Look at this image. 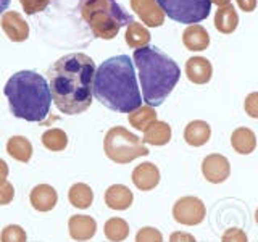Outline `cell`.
<instances>
[{
    "label": "cell",
    "instance_id": "cell-16",
    "mask_svg": "<svg viewBox=\"0 0 258 242\" xmlns=\"http://www.w3.org/2000/svg\"><path fill=\"white\" fill-rule=\"evenodd\" d=\"M182 44L187 50L204 52L210 45L208 31L202 24H190L182 32Z\"/></svg>",
    "mask_w": 258,
    "mask_h": 242
},
{
    "label": "cell",
    "instance_id": "cell-2",
    "mask_svg": "<svg viewBox=\"0 0 258 242\" xmlns=\"http://www.w3.org/2000/svg\"><path fill=\"white\" fill-rule=\"evenodd\" d=\"M94 97L107 108L118 113H131L142 105L133 60L116 55L105 60L95 71Z\"/></svg>",
    "mask_w": 258,
    "mask_h": 242
},
{
    "label": "cell",
    "instance_id": "cell-20",
    "mask_svg": "<svg viewBox=\"0 0 258 242\" xmlns=\"http://www.w3.org/2000/svg\"><path fill=\"white\" fill-rule=\"evenodd\" d=\"M171 141V126L165 121H155L153 125L149 126L147 131L144 133V144H150L155 145V147H161V145H166Z\"/></svg>",
    "mask_w": 258,
    "mask_h": 242
},
{
    "label": "cell",
    "instance_id": "cell-17",
    "mask_svg": "<svg viewBox=\"0 0 258 242\" xmlns=\"http://www.w3.org/2000/svg\"><path fill=\"white\" fill-rule=\"evenodd\" d=\"M210 137H212V128L207 121L194 119L184 128V141L190 147H202L210 141Z\"/></svg>",
    "mask_w": 258,
    "mask_h": 242
},
{
    "label": "cell",
    "instance_id": "cell-33",
    "mask_svg": "<svg viewBox=\"0 0 258 242\" xmlns=\"http://www.w3.org/2000/svg\"><path fill=\"white\" fill-rule=\"evenodd\" d=\"M47 2L48 0H21L24 10H26V13H29V15L36 13L39 10H44Z\"/></svg>",
    "mask_w": 258,
    "mask_h": 242
},
{
    "label": "cell",
    "instance_id": "cell-21",
    "mask_svg": "<svg viewBox=\"0 0 258 242\" xmlns=\"http://www.w3.org/2000/svg\"><path fill=\"white\" fill-rule=\"evenodd\" d=\"M7 152L12 158L21 163H29L32 158V144L24 136H13L7 142Z\"/></svg>",
    "mask_w": 258,
    "mask_h": 242
},
{
    "label": "cell",
    "instance_id": "cell-32",
    "mask_svg": "<svg viewBox=\"0 0 258 242\" xmlns=\"http://www.w3.org/2000/svg\"><path fill=\"white\" fill-rule=\"evenodd\" d=\"M15 199V188L12 183H4L0 186V205H8L12 204Z\"/></svg>",
    "mask_w": 258,
    "mask_h": 242
},
{
    "label": "cell",
    "instance_id": "cell-36",
    "mask_svg": "<svg viewBox=\"0 0 258 242\" xmlns=\"http://www.w3.org/2000/svg\"><path fill=\"white\" fill-rule=\"evenodd\" d=\"M8 173H10V168H8L7 161L4 158H0V186H2L4 183H7Z\"/></svg>",
    "mask_w": 258,
    "mask_h": 242
},
{
    "label": "cell",
    "instance_id": "cell-3",
    "mask_svg": "<svg viewBox=\"0 0 258 242\" xmlns=\"http://www.w3.org/2000/svg\"><path fill=\"white\" fill-rule=\"evenodd\" d=\"M134 65L139 71L142 100L149 107H158L179 83L181 68L165 52L153 45L134 50Z\"/></svg>",
    "mask_w": 258,
    "mask_h": 242
},
{
    "label": "cell",
    "instance_id": "cell-27",
    "mask_svg": "<svg viewBox=\"0 0 258 242\" xmlns=\"http://www.w3.org/2000/svg\"><path fill=\"white\" fill-rule=\"evenodd\" d=\"M126 42H127L129 47H133V48H142L145 45H149V42H150V32L145 29L141 23L133 21L131 24H127Z\"/></svg>",
    "mask_w": 258,
    "mask_h": 242
},
{
    "label": "cell",
    "instance_id": "cell-11",
    "mask_svg": "<svg viewBox=\"0 0 258 242\" xmlns=\"http://www.w3.org/2000/svg\"><path fill=\"white\" fill-rule=\"evenodd\" d=\"M133 10L150 28H158L165 23V13L157 0H131Z\"/></svg>",
    "mask_w": 258,
    "mask_h": 242
},
{
    "label": "cell",
    "instance_id": "cell-28",
    "mask_svg": "<svg viewBox=\"0 0 258 242\" xmlns=\"http://www.w3.org/2000/svg\"><path fill=\"white\" fill-rule=\"evenodd\" d=\"M28 236L20 224H8L2 229L0 234V242H26Z\"/></svg>",
    "mask_w": 258,
    "mask_h": 242
},
{
    "label": "cell",
    "instance_id": "cell-24",
    "mask_svg": "<svg viewBox=\"0 0 258 242\" xmlns=\"http://www.w3.org/2000/svg\"><path fill=\"white\" fill-rule=\"evenodd\" d=\"M129 123H131L133 128H136L137 131H147L149 126L153 125L157 121V111L153 110V107H149V105H141L139 108L129 113Z\"/></svg>",
    "mask_w": 258,
    "mask_h": 242
},
{
    "label": "cell",
    "instance_id": "cell-10",
    "mask_svg": "<svg viewBox=\"0 0 258 242\" xmlns=\"http://www.w3.org/2000/svg\"><path fill=\"white\" fill-rule=\"evenodd\" d=\"M131 179H133V184L139 191H144V192L153 191L160 184V169L155 163H152V161H144V163L137 165L133 169Z\"/></svg>",
    "mask_w": 258,
    "mask_h": 242
},
{
    "label": "cell",
    "instance_id": "cell-12",
    "mask_svg": "<svg viewBox=\"0 0 258 242\" xmlns=\"http://www.w3.org/2000/svg\"><path fill=\"white\" fill-rule=\"evenodd\" d=\"M29 202L37 212H52L58 204V192L50 184H37L29 194Z\"/></svg>",
    "mask_w": 258,
    "mask_h": 242
},
{
    "label": "cell",
    "instance_id": "cell-29",
    "mask_svg": "<svg viewBox=\"0 0 258 242\" xmlns=\"http://www.w3.org/2000/svg\"><path fill=\"white\" fill-rule=\"evenodd\" d=\"M136 242H163V234L153 226H144L137 231Z\"/></svg>",
    "mask_w": 258,
    "mask_h": 242
},
{
    "label": "cell",
    "instance_id": "cell-22",
    "mask_svg": "<svg viewBox=\"0 0 258 242\" xmlns=\"http://www.w3.org/2000/svg\"><path fill=\"white\" fill-rule=\"evenodd\" d=\"M68 200L75 208L86 210L91 207L94 202V191L91 189V186L86 183H76V184H73L68 191Z\"/></svg>",
    "mask_w": 258,
    "mask_h": 242
},
{
    "label": "cell",
    "instance_id": "cell-31",
    "mask_svg": "<svg viewBox=\"0 0 258 242\" xmlns=\"http://www.w3.org/2000/svg\"><path fill=\"white\" fill-rule=\"evenodd\" d=\"M244 108L250 118L258 119V92H252L245 97Z\"/></svg>",
    "mask_w": 258,
    "mask_h": 242
},
{
    "label": "cell",
    "instance_id": "cell-26",
    "mask_svg": "<svg viewBox=\"0 0 258 242\" xmlns=\"http://www.w3.org/2000/svg\"><path fill=\"white\" fill-rule=\"evenodd\" d=\"M42 145L50 152H63L68 147V136L63 129L58 128H52L47 129V131L40 137Z\"/></svg>",
    "mask_w": 258,
    "mask_h": 242
},
{
    "label": "cell",
    "instance_id": "cell-35",
    "mask_svg": "<svg viewBox=\"0 0 258 242\" xmlns=\"http://www.w3.org/2000/svg\"><path fill=\"white\" fill-rule=\"evenodd\" d=\"M236 2L240 7V10L245 12V13L253 12L256 8V0H236Z\"/></svg>",
    "mask_w": 258,
    "mask_h": 242
},
{
    "label": "cell",
    "instance_id": "cell-18",
    "mask_svg": "<svg viewBox=\"0 0 258 242\" xmlns=\"http://www.w3.org/2000/svg\"><path fill=\"white\" fill-rule=\"evenodd\" d=\"M231 145L240 155H250L256 149V136L248 128H237L231 134Z\"/></svg>",
    "mask_w": 258,
    "mask_h": 242
},
{
    "label": "cell",
    "instance_id": "cell-23",
    "mask_svg": "<svg viewBox=\"0 0 258 242\" xmlns=\"http://www.w3.org/2000/svg\"><path fill=\"white\" fill-rule=\"evenodd\" d=\"M2 28L7 31L8 37H10L12 40H16V42H21V40L26 39L28 32H29L26 23L21 20V16L16 15V13H12V12L5 15Z\"/></svg>",
    "mask_w": 258,
    "mask_h": 242
},
{
    "label": "cell",
    "instance_id": "cell-4",
    "mask_svg": "<svg viewBox=\"0 0 258 242\" xmlns=\"http://www.w3.org/2000/svg\"><path fill=\"white\" fill-rule=\"evenodd\" d=\"M5 97L10 111L16 118L29 123H42L52 107L50 86L42 75L36 71H18L7 81Z\"/></svg>",
    "mask_w": 258,
    "mask_h": 242
},
{
    "label": "cell",
    "instance_id": "cell-34",
    "mask_svg": "<svg viewBox=\"0 0 258 242\" xmlns=\"http://www.w3.org/2000/svg\"><path fill=\"white\" fill-rule=\"evenodd\" d=\"M169 242H197V239L194 237L190 232L176 231V232H171V236H169Z\"/></svg>",
    "mask_w": 258,
    "mask_h": 242
},
{
    "label": "cell",
    "instance_id": "cell-38",
    "mask_svg": "<svg viewBox=\"0 0 258 242\" xmlns=\"http://www.w3.org/2000/svg\"><path fill=\"white\" fill-rule=\"evenodd\" d=\"M212 4L218 5V7H226V5H229L231 4V0H212Z\"/></svg>",
    "mask_w": 258,
    "mask_h": 242
},
{
    "label": "cell",
    "instance_id": "cell-6",
    "mask_svg": "<svg viewBox=\"0 0 258 242\" xmlns=\"http://www.w3.org/2000/svg\"><path fill=\"white\" fill-rule=\"evenodd\" d=\"M103 152L111 161L118 165L131 163L136 158L149 155V149L145 147L141 137H137L123 126L108 129L103 139Z\"/></svg>",
    "mask_w": 258,
    "mask_h": 242
},
{
    "label": "cell",
    "instance_id": "cell-13",
    "mask_svg": "<svg viewBox=\"0 0 258 242\" xmlns=\"http://www.w3.org/2000/svg\"><path fill=\"white\" fill-rule=\"evenodd\" d=\"M68 231L71 239L78 242L91 240L97 232V221L91 215H73L68 221Z\"/></svg>",
    "mask_w": 258,
    "mask_h": 242
},
{
    "label": "cell",
    "instance_id": "cell-37",
    "mask_svg": "<svg viewBox=\"0 0 258 242\" xmlns=\"http://www.w3.org/2000/svg\"><path fill=\"white\" fill-rule=\"evenodd\" d=\"M10 2H12V0H0V15L7 10L8 5H10Z\"/></svg>",
    "mask_w": 258,
    "mask_h": 242
},
{
    "label": "cell",
    "instance_id": "cell-19",
    "mask_svg": "<svg viewBox=\"0 0 258 242\" xmlns=\"http://www.w3.org/2000/svg\"><path fill=\"white\" fill-rule=\"evenodd\" d=\"M239 26V16L234 5L221 7L220 10L215 13V28L221 32V34H231Z\"/></svg>",
    "mask_w": 258,
    "mask_h": 242
},
{
    "label": "cell",
    "instance_id": "cell-30",
    "mask_svg": "<svg viewBox=\"0 0 258 242\" xmlns=\"http://www.w3.org/2000/svg\"><path fill=\"white\" fill-rule=\"evenodd\" d=\"M221 242H248V239H247V234H245L244 229L229 228V229L224 231Z\"/></svg>",
    "mask_w": 258,
    "mask_h": 242
},
{
    "label": "cell",
    "instance_id": "cell-9",
    "mask_svg": "<svg viewBox=\"0 0 258 242\" xmlns=\"http://www.w3.org/2000/svg\"><path fill=\"white\" fill-rule=\"evenodd\" d=\"M202 174L212 184H221L231 176L229 160L221 153H210L202 161Z\"/></svg>",
    "mask_w": 258,
    "mask_h": 242
},
{
    "label": "cell",
    "instance_id": "cell-5",
    "mask_svg": "<svg viewBox=\"0 0 258 242\" xmlns=\"http://www.w3.org/2000/svg\"><path fill=\"white\" fill-rule=\"evenodd\" d=\"M75 10L87 23L94 37L113 39L118 31L134 20L116 0H76Z\"/></svg>",
    "mask_w": 258,
    "mask_h": 242
},
{
    "label": "cell",
    "instance_id": "cell-39",
    "mask_svg": "<svg viewBox=\"0 0 258 242\" xmlns=\"http://www.w3.org/2000/svg\"><path fill=\"white\" fill-rule=\"evenodd\" d=\"M255 221H256V224H258V208L255 210Z\"/></svg>",
    "mask_w": 258,
    "mask_h": 242
},
{
    "label": "cell",
    "instance_id": "cell-15",
    "mask_svg": "<svg viewBox=\"0 0 258 242\" xmlns=\"http://www.w3.org/2000/svg\"><path fill=\"white\" fill-rule=\"evenodd\" d=\"M133 202H134L133 191L126 188L124 184H111L105 191V204L111 210L123 212V210H127L133 205Z\"/></svg>",
    "mask_w": 258,
    "mask_h": 242
},
{
    "label": "cell",
    "instance_id": "cell-14",
    "mask_svg": "<svg viewBox=\"0 0 258 242\" xmlns=\"http://www.w3.org/2000/svg\"><path fill=\"white\" fill-rule=\"evenodd\" d=\"M213 75V67L205 56H192L185 62V76L194 84H207Z\"/></svg>",
    "mask_w": 258,
    "mask_h": 242
},
{
    "label": "cell",
    "instance_id": "cell-25",
    "mask_svg": "<svg viewBox=\"0 0 258 242\" xmlns=\"http://www.w3.org/2000/svg\"><path fill=\"white\" fill-rule=\"evenodd\" d=\"M103 232H105V237L111 242H123L129 236V224L123 218H118V216L110 218L103 226Z\"/></svg>",
    "mask_w": 258,
    "mask_h": 242
},
{
    "label": "cell",
    "instance_id": "cell-7",
    "mask_svg": "<svg viewBox=\"0 0 258 242\" xmlns=\"http://www.w3.org/2000/svg\"><path fill=\"white\" fill-rule=\"evenodd\" d=\"M157 4L168 18L189 26L207 20L212 10V0H157Z\"/></svg>",
    "mask_w": 258,
    "mask_h": 242
},
{
    "label": "cell",
    "instance_id": "cell-1",
    "mask_svg": "<svg viewBox=\"0 0 258 242\" xmlns=\"http://www.w3.org/2000/svg\"><path fill=\"white\" fill-rule=\"evenodd\" d=\"M95 63L86 53H68L56 60L47 75L52 100L64 115H79L92 103Z\"/></svg>",
    "mask_w": 258,
    "mask_h": 242
},
{
    "label": "cell",
    "instance_id": "cell-8",
    "mask_svg": "<svg viewBox=\"0 0 258 242\" xmlns=\"http://www.w3.org/2000/svg\"><path fill=\"white\" fill-rule=\"evenodd\" d=\"M207 207L202 199L196 196H185L176 200L173 205V218L174 221L184 226H197L205 220Z\"/></svg>",
    "mask_w": 258,
    "mask_h": 242
}]
</instances>
